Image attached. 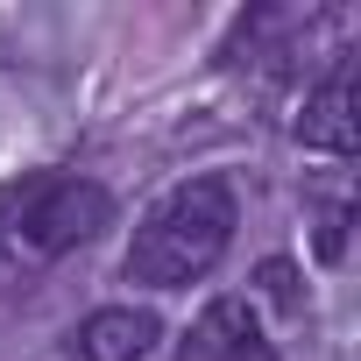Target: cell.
<instances>
[{
	"label": "cell",
	"instance_id": "obj_6",
	"mask_svg": "<svg viewBox=\"0 0 361 361\" xmlns=\"http://www.w3.org/2000/svg\"><path fill=\"white\" fill-rule=\"evenodd\" d=\"M347 241V206H326V227H319V255H340Z\"/></svg>",
	"mask_w": 361,
	"mask_h": 361
},
{
	"label": "cell",
	"instance_id": "obj_4",
	"mask_svg": "<svg viewBox=\"0 0 361 361\" xmlns=\"http://www.w3.org/2000/svg\"><path fill=\"white\" fill-rule=\"evenodd\" d=\"M177 361H276V354H269V340H262V326H255V312L241 298H213L192 319Z\"/></svg>",
	"mask_w": 361,
	"mask_h": 361
},
{
	"label": "cell",
	"instance_id": "obj_1",
	"mask_svg": "<svg viewBox=\"0 0 361 361\" xmlns=\"http://www.w3.org/2000/svg\"><path fill=\"white\" fill-rule=\"evenodd\" d=\"M234 227H241L234 185H227V177H192V185H177L170 199L149 206V220L135 227L121 269H128V283H142V290H185V283H199V276L227 255Z\"/></svg>",
	"mask_w": 361,
	"mask_h": 361
},
{
	"label": "cell",
	"instance_id": "obj_5",
	"mask_svg": "<svg viewBox=\"0 0 361 361\" xmlns=\"http://www.w3.org/2000/svg\"><path fill=\"white\" fill-rule=\"evenodd\" d=\"M156 340H163V326H156L149 305H99V312L71 333V354H78V361H142Z\"/></svg>",
	"mask_w": 361,
	"mask_h": 361
},
{
	"label": "cell",
	"instance_id": "obj_3",
	"mask_svg": "<svg viewBox=\"0 0 361 361\" xmlns=\"http://www.w3.org/2000/svg\"><path fill=\"white\" fill-rule=\"evenodd\" d=\"M298 142H305V149H326V156H354V142H361V114H354V57H340V64L305 92Z\"/></svg>",
	"mask_w": 361,
	"mask_h": 361
},
{
	"label": "cell",
	"instance_id": "obj_2",
	"mask_svg": "<svg viewBox=\"0 0 361 361\" xmlns=\"http://www.w3.org/2000/svg\"><path fill=\"white\" fill-rule=\"evenodd\" d=\"M106 220H114L106 185H92V177H50V185H36L22 199V213L0 227V241L15 248L22 269H36V262H57V255L85 248Z\"/></svg>",
	"mask_w": 361,
	"mask_h": 361
}]
</instances>
